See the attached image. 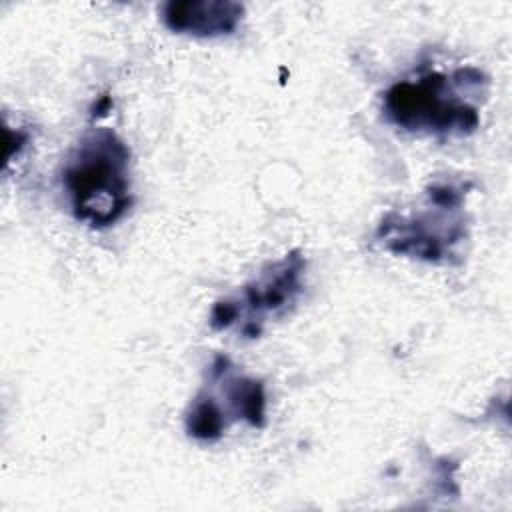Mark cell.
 Masks as SVG:
<instances>
[{
    "instance_id": "6da1fadb",
    "label": "cell",
    "mask_w": 512,
    "mask_h": 512,
    "mask_svg": "<svg viewBox=\"0 0 512 512\" xmlns=\"http://www.w3.org/2000/svg\"><path fill=\"white\" fill-rule=\"evenodd\" d=\"M486 76L472 66L418 68L394 82L382 98L384 118L398 130L426 136H464L480 124Z\"/></svg>"
},
{
    "instance_id": "7a4b0ae2",
    "label": "cell",
    "mask_w": 512,
    "mask_h": 512,
    "mask_svg": "<svg viewBox=\"0 0 512 512\" xmlns=\"http://www.w3.org/2000/svg\"><path fill=\"white\" fill-rule=\"evenodd\" d=\"M60 184L78 222L116 224L132 204L130 148L112 128H90L66 156Z\"/></svg>"
},
{
    "instance_id": "3957f363",
    "label": "cell",
    "mask_w": 512,
    "mask_h": 512,
    "mask_svg": "<svg viewBox=\"0 0 512 512\" xmlns=\"http://www.w3.org/2000/svg\"><path fill=\"white\" fill-rule=\"evenodd\" d=\"M464 186L454 182L430 184L426 202L412 214L388 212L376 230L378 244L400 256L430 264H452L456 248L466 238Z\"/></svg>"
},
{
    "instance_id": "277c9868",
    "label": "cell",
    "mask_w": 512,
    "mask_h": 512,
    "mask_svg": "<svg viewBox=\"0 0 512 512\" xmlns=\"http://www.w3.org/2000/svg\"><path fill=\"white\" fill-rule=\"evenodd\" d=\"M234 420H244L254 428L264 426V384L240 374L230 358L216 356L208 368V382L186 412V432L194 440L214 442Z\"/></svg>"
},
{
    "instance_id": "5b68a950",
    "label": "cell",
    "mask_w": 512,
    "mask_h": 512,
    "mask_svg": "<svg viewBox=\"0 0 512 512\" xmlns=\"http://www.w3.org/2000/svg\"><path fill=\"white\" fill-rule=\"evenodd\" d=\"M304 256L294 250L268 264L258 278L248 282L238 294L214 304L210 326L228 330L240 324V334L256 338L270 318L284 316L304 290Z\"/></svg>"
},
{
    "instance_id": "8992f818",
    "label": "cell",
    "mask_w": 512,
    "mask_h": 512,
    "mask_svg": "<svg viewBox=\"0 0 512 512\" xmlns=\"http://www.w3.org/2000/svg\"><path fill=\"white\" fill-rule=\"evenodd\" d=\"M242 16L244 6L228 0H172L162 6L164 26L192 38L230 36Z\"/></svg>"
}]
</instances>
